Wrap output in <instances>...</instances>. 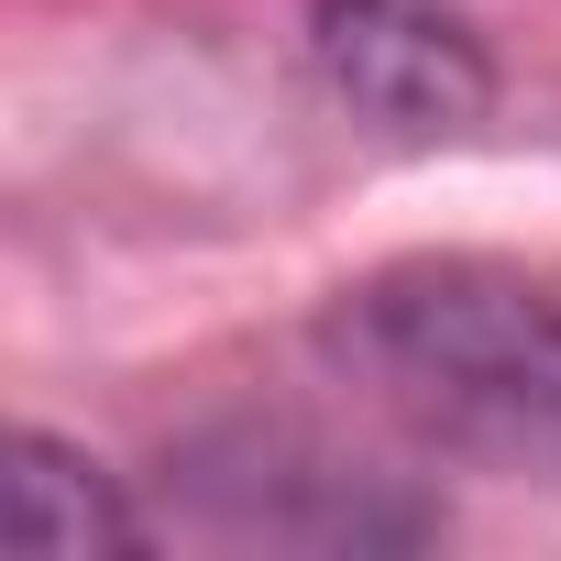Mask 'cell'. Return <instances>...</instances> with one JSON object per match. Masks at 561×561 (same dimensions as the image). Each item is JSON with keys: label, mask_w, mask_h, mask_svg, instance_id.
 Wrapping results in <instances>:
<instances>
[{"label": "cell", "mask_w": 561, "mask_h": 561, "mask_svg": "<svg viewBox=\"0 0 561 561\" xmlns=\"http://www.w3.org/2000/svg\"><path fill=\"white\" fill-rule=\"evenodd\" d=\"M165 495L176 528L220 539V550H419L440 539V506L408 495L397 473L331 451L298 419H220L198 440L165 451Z\"/></svg>", "instance_id": "obj_2"}, {"label": "cell", "mask_w": 561, "mask_h": 561, "mask_svg": "<svg viewBox=\"0 0 561 561\" xmlns=\"http://www.w3.org/2000/svg\"><path fill=\"white\" fill-rule=\"evenodd\" d=\"M0 539L23 561H122L154 528L133 517L122 473H100L78 440L56 430H12V473H0Z\"/></svg>", "instance_id": "obj_4"}, {"label": "cell", "mask_w": 561, "mask_h": 561, "mask_svg": "<svg viewBox=\"0 0 561 561\" xmlns=\"http://www.w3.org/2000/svg\"><path fill=\"white\" fill-rule=\"evenodd\" d=\"M309 56L331 100L397 144H451L495 111V56L462 0H320Z\"/></svg>", "instance_id": "obj_3"}, {"label": "cell", "mask_w": 561, "mask_h": 561, "mask_svg": "<svg viewBox=\"0 0 561 561\" xmlns=\"http://www.w3.org/2000/svg\"><path fill=\"white\" fill-rule=\"evenodd\" d=\"M320 364L419 451L561 495V298L484 253L375 264L320 309Z\"/></svg>", "instance_id": "obj_1"}]
</instances>
